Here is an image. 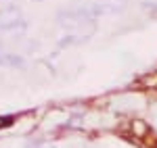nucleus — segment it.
I'll list each match as a JSON object with an SVG mask.
<instances>
[{
  "instance_id": "39448f33",
  "label": "nucleus",
  "mask_w": 157,
  "mask_h": 148,
  "mask_svg": "<svg viewBox=\"0 0 157 148\" xmlns=\"http://www.w3.org/2000/svg\"><path fill=\"white\" fill-rule=\"evenodd\" d=\"M38 2H42V0H38Z\"/></svg>"
},
{
  "instance_id": "20e7f679",
  "label": "nucleus",
  "mask_w": 157,
  "mask_h": 148,
  "mask_svg": "<svg viewBox=\"0 0 157 148\" xmlns=\"http://www.w3.org/2000/svg\"><path fill=\"white\" fill-rule=\"evenodd\" d=\"M27 148H48V146L42 142H27Z\"/></svg>"
},
{
  "instance_id": "f257e3e1",
  "label": "nucleus",
  "mask_w": 157,
  "mask_h": 148,
  "mask_svg": "<svg viewBox=\"0 0 157 148\" xmlns=\"http://www.w3.org/2000/svg\"><path fill=\"white\" fill-rule=\"evenodd\" d=\"M57 23L67 29L69 34H75V36H82V38H88L94 29H97V21L84 17L82 13L75 9H63V11L57 13Z\"/></svg>"
},
{
  "instance_id": "f03ea898",
  "label": "nucleus",
  "mask_w": 157,
  "mask_h": 148,
  "mask_svg": "<svg viewBox=\"0 0 157 148\" xmlns=\"http://www.w3.org/2000/svg\"><path fill=\"white\" fill-rule=\"evenodd\" d=\"M0 29L4 31H13V29H25V21L21 9L15 4H6L0 9Z\"/></svg>"
},
{
  "instance_id": "423d86ee",
  "label": "nucleus",
  "mask_w": 157,
  "mask_h": 148,
  "mask_svg": "<svg viewBox=\"0 0 157 148\" xmlns=\"http://www.w3.org/2000/svg\"><path fill=\"white\" fill-rule=\"evenodd\" d=\"M0 2H2V0H0Z\"/></svg>"
},
{
  "instance_id": "7ed1b4c3",
  "label": "nucleus",
  "mask_w": 157,
  "mask_h": 148,
  "mask_svg": "<svg viewBox=\"0 0 157 148\" xmlns=\"http://www.w3.org/2000/svg\"><path fill=\"white\" fill-rule=\"evenodd\" d=\"M0 67H11V69H23L25 67V59L15 54V52H9L0 46Z\"/></svg>"
}]
</instances>
